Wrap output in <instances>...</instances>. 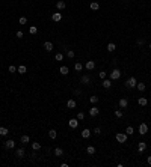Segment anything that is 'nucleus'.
Masks as SVG:
<instances>
[{
  "label": "nucleus",
  "mask_w": 151,
  "mask_h": 167,
  "mask_svg": "<svg viewBox=\"0 0 151 167\" xmlns=\"http://www.w3.org/2000/svg\"><path fill=\"white\" fill-rule=\"evenodd\" d=\"M127 87H130V89H133V87H136V84H137V81H136V77H130V78L127 80Z\"/></svg>",
  "instance_id": "nucleus-3"
},
{
  "label": "nucleus",
  "mask_w": 151,
  "mask_h": 167,
  "mask_svg": "<svg viewBox=\"0 0 151 167\" xmlns=\"http://www.w3.org/2000/svg\"><path fill=\"white\" fill-rule=\"evenodd\" d=\"M94 133H95L97 136H100V134H101V129H100V128H95V129H94Z\"/></svg>",
  "instance_id": "nucleus-43"
},
{
  "label": "nucleus",
  "mask_w": 151,
  "mask_h": 167,
  "mask_svg": "<svg viewBox=\"0 0 151 167\" xmlns=\"http://www.w3.org/2000/svg\"><path fill=\"white\" fill-rule=\"evenodd\" d=\"M110 86H112V80L104 78V80H103V87H104V89H109Z\"/></svg>",
  "instance_id": "nucleus-14"
},
{
  "label": "nucleus",
  "mask_w": 151,
  "mask_h": 167,
  "mask_svg": "<svg viewBox=\"0 0 151 167\" xmlns=\"http://www.w3.org/2000/svg\"><path fill=\"white\" fill-rule=\"evenodd\" d=\"M44 48H46V51H51L53 50V44L50 41H47V42H44Z\"/></svg>",
  "instance_id": "nucleus-13"
},
{
  "label": "nucleus",
  "mask_w": 151,
  "mask_h": 167,
  "mask_svg": "<svg viewBox=\"0 0 151 167\" xmlns=\"http://www.w3.org/2000/svg\"><path fill=\"white\" fill-rule=\"evenodd\" d=\"M136 89H137L139 92H144L145 89H146V86H145V83H137V84H136Z\"/></svg>",
  "instance_id": "nucleus-22"
},
{
  "label": "nucleus",
  "mask_w": 151,
  "mask_h": 167,
  "mask_svg": "<svg viewBox=\"0 0 151 167\" xmlns=\"http://www.w3.org/2000/svg\"><path fill=\"white\" fill-rule=\"evenodd\" d=\"M115 116L116 117H122V110H115Z\"/></svg>",
  "instance_id": "nucleus-38"
},
{
  "label": "nucleus",
  "mask_w": 151,
  "mask_h": 167,
  "mask_svg": "<svg viewBox=\"0 0 151 167\" xmlns=\"http://www.w3.org/2000/svg\"><path fill=\"white\" fill-rule=\"evenodd\" d=\"M85 68H86L88 71H92V69L95 68V62H94V60H88V62L85 63Z\"/></svg>",
  "instance_id": "nucleus-6"
},
{
  "label": "nucleus",
  "mask_w": 151,
  "mask_h": 167,
  "mask_svg": "<svg viewBox=\"0 0 151 167\" xmlns=\"http://www.w3.org/2000/svg\"><path fill=\"white\" fill-rule=\"evenodd\" d=\"M74 69L76 71H82V69H83V65H82L80 62H76L74 63Z\"/></svg>",
  "instance_id": "nucleus-30"
},
{
  "label": "nucleus",
  "mask_w": 151,
  "mask_h": 167,
  "mask_svg": "<svg viewBox=\"0 0 151 167\" xmlns=\"http://www.w3.org/2000/svg\"><path fill=\"white\" fill-rule=\"evenodd\" d=\"M8 134H9V129L8 128H5V127H0V136H8Z\"/></svg>",
  "instance_id": "nucleus-23"
},
{
  "label": "nucleus",
  "mask_w": 151,
  "mask_h": 167,
  "mask_svg": "<svg viewBox=\"0 0 151 167\" xmlns=\"http://www.w3.org/2000/svg\"><path fill=\"white\" fill-rule=\"evenodd\" d=\"M150 50H151V44H150Z\"/></svg>",
  "instance_id": "nucleus-47"
},
{
  "label": "nucleus",
  "mask_w": 151,
  "mask_h": 167,
  "mask_svg": "<svg viewBox=\"0 0 151 167\" xmlns=\"http://www.w3.org/2000/svg\"><path fill=\"white\" fill-rule=\"evenodd\" d=\"M55 59H56V60H59V62H60V60H64V54H62V53H58V54L55 56Z\"/></svg>",
  "instance_id": "nucleus-35"
},
{
  "label": "nucleus",
  "mask_w": 151,
  "mask_h": 167,
  "mask_svg": "<svg viewBox=\"0 0 151 167\" xmlns=\"http://www.w3.org/2000/svg\"><path fill=\"white\" fill-rule=\"evenodd\" d=\"M56 136H58L56 129H50V131H48V137H50L51 140H55V138H56Z\"/></svg>",
  "instance_id": "nucleus-24"
},
{
  "label": "nucleus",
  "mask_w": 151,
  "mask_h": 167,
  "mask_svg": "<svg viewBox=\"0 0 151 167\" xmlns=\"http://www.w3.org/2000/svg\"><path fill=\"white\" fill-rule=\"evenodd\" d=\"M127 105H128V101L125 99V98L119 99V107H121V108H127Z\"/></svg>",
  "instance_id": "nucleus-15"
},
{
  "label": "nucleus",
  "mask_w": 151,
  "mask_h": 167,
  "mask_svg": "<svg viewBox=\"0 0 151 167\" xmlns=\"http://www.w3.org/2000/svg\"><path fill=\"white\" fill-rule=\"evenodd\" d=\"M74 95H82V90L80 89H74Z\"/></svg>",
  "instance_id": "nucleus-44"
},
{
  "label": "nucleus",
  "mask_w": 151,
  "mask_h": 167,
  "mask_svg": "<svg viewBox=\"0 0 151 167\" xmlns=\"http://www.w3.org/2000/svg\"><path fill=\"white\" fill-rule=\"evenodd\" d=\"M146 133H148V125H146V124H141L139 125V134H141V136H145Z\"/></svg>",
  "instance_id": "nucleus-4"
},
{
  "label": "nucleus",
  "mask_w": 151,
  "mask_h": 167,
  "mask_svg": "<svg viewBox=\"0 0 151 167\" xmlns=\"http://www.w3.org/2000/svg\"><path fill=\"white\" fill-rule=\"evenodd\" d=\"M91 134H92V133L86 128V129H83V131H82V137H83V138H89V137H91Z\"/></svg>",
  "instance_id": "nucleus-16"
},
{
  "label": "nucleus",
  "mask_w": 151,
  "mask_h": 167,
  "mask_svg": "<svg viewBox=\"0 0 151 167\" xmlns=\"http://www.w3.org/2000/svg\"><path fill=\"white\" fill-rule=\"evenodd\" d=\"M89 101H91L92 104H97V103H98V96H97V95H92L91 98H89Z\"/></svg>",
  "instance_id": "nucleus-33"
},
{
  "label": "nucleus",
  "mask_w": 151,
  "mask_h": 167,
  "mask_svg": "<svg viewBox=\"0 0 151 167\" xmlns=\"http://www.w3.org/2000/svg\"><path fill=\"white\" fill-rule=\"evenodd\" d=\"M145 149H146V143L145 141H141V143L137 145V150H139V152H144Z\"/></svg>",
  "instance_id": "nucleus-18"
},
{
  "label": "nucleus",
  "mask_w": 151,
  "mask_h": 167,
  "mask_svg": "<svg viewBox=\"0 0 151 167\" xmlns=\"http://www.w3.org/2000/svg\"><path fill=\"white\" fill-rule=\"evenodd\" d=\"M55 155H56V157H62V155H64V150L60 149V148H56V149H55Z\"/></svg>",
  "instance_id": "nucleus-29"
},
{
  "label": "nucleus",
  "mask_w": 151,
  "mask_h": 167,
  "mask_svg": "<svg viewBox=\"0 0 151 167\" xmlns=\"http://www.w3.org/2000/svg\"><path fill=\"white\" fill-rule=\"evenodd\" d=\"M106 75H107V74H106L104 71H101V72H100V78H101V80H104V78H106Z\"/></svg>",
  "instance_id": "nucleus-42"
},
{
  "label": "nucleus",
  "mask_w": 151,
  "mask_h": 167,
  "mask_svg": "<svg viewBox=\"0 0 151 167\" xmlns=\"http://www.w3.org/2000/svg\"><path fill=\"white\" fill-rule=\"evenodd\" d=\"M18 23H20V24H26V23H27V18H26V17H21V18L18 20Z\"/></svg>",
  "instance_id": "nucleus-37"
},
{
  "label": "nucleus",
  "mask_w": 151,
  "mask_h": 167,
  "mask_svg": "<svg viewBox=\"0 0 151 167\" xmlns=\"http://www.w3.org/2000/svg\"><path fill=\"white\" fill-rule=\"evenodd\" d=\"M59 72H60V74H62V75H68V72H70V69H68V66H60Z\"/></svg>",
  "instance_id": "nucleus-20"
},
{
  "label": "nucleus",
  "mask_w": 151,
  "mask_h": 167,
  "mask_svg": "<svg viewBox=\"0 0 151 167\" xmlns=\"http://www.w3.org/2000/svg\"><path fill=\"white\" fill-rule=\"evenodd\" d=\"M36 32H38V29H36L35 26H30V27H29V33H30V35H35Z\"/></svg>",
  "instance_id": "nucleus-34"
},
{
  "label": "nucleus",
  "mask_w": 151,
  "mask_h": 167,
  "mask_svg": "<svg viewBox=\"0 0 151 167\" xmlns=\"http://www.w3.org/2000/svg\"><path fill=\"white\" fill-rule=\"evenodd\" d=\"M125 2H127V0H125Z\"/></svg>",
  "instance_id": "nucleus-48"
},
{
  "label": "nucleus",
  "mask_w": 151,
  "mask_h": 167,
  "mask_svg": "<svg viewBox=\"0 0 151 167\" xmlns=\"http://www.w3.org/2000/svg\"><path fill=\"white\" fill-rule=\"evenodd\" d=\"M86 152L89 154V155H94V154H95V148H94V146H88V148H86Z\"/></svg>",
  "instance_id": "nucleus-28"
},
{
  "label": "nucleus",
  "mask_w": 151,
  "mask_h": 167,
  "mask_svg": "<svg viewBox=\"0 0 151 167\" xmlns=\"http://www.w3.org/2000/svg\"><path fill=\"white\" fill-rule=\"evenodd\" d=\"M68 125H70V127L71 128H77V127H79V119H70V120H68Z\"/></svg>",
  "instance_id": "nucleus-10"
},
{
  "label": "nucleus",
  "mask_w": 151,
  "mask_h": 167,
  "mask_svg": "<svg viewBox=\"0 0 151 167\" xmlns=\"http://www.w3.org/2000/svg\"><path fill=\"white\" fill-rule=\"evenodd\" d=\"M133 133H134V129H133V127H127V128H125V134H127V136H132Z\"/></svg>",
  "instance_id": "nucleus-32"
},
{
  "label": "nucleus",
  "mask_w": 151,
  "mask_h": 167,
  "mask_svg": "<svg viewBox=\"0 0 151 167\" xmlns=\"http://www.w3.org/2000/svg\"><path fill=\"white\" fill-rule=\"evenodd\" d=\"M20 141H21L23 145H26V143H29V141H30V137L27 136V134H24V136H21V138H20Z\"/></svg>",
  "instance_id": "nucleus-12"
},
{
  "label": "nucleus",
  "mask_w": 151,
  "mask_h": 167,
  "mask_svg": "<svg viewBox=\"0 0 151 167\" xmlns=\"http://www.w3.org/2000/svg\"><path fill=\"white\" fill-rule=\"evenodd\" d=\"M137 103H139V105H141V107H145V105L148 104V99L142 96V98H139V99H137Z\"/></svg>",
  "instance_id": "nucleus-17"
},
{
  "label": "nucleus",
  "mask_w": 151,
  "mask_h": 167,
  "mask_svg": "<svg viewBox=\"0 0 151 167\" xmlns=\"http://www.w3.org/2000/svg\"><path fill=\"white\" fill-rule=\"evenodd\" d=\"M67 56H68L70 59H74V51H73V50H68V51H67Z\"/></svg>",
  "instance_id": "nucleus-36"
},
{
  "label": "nucleus",
  "mask_w": 151,
  "mask_h": 167,
  "mask_svg": "<svg viewBox=\"0 0 151 167\" xmlns=\"http://www.w3.org/2000/svg\"><path fill=\"white\" fill-rule=\"evenodd\" d=\"M89 115H91V116L100 115V108H98V107H91V108H89Z\"/></svg>",
  "instance_id": "nucleus-9"
},
{
  "label": "nucleus",
  "mask_w": 151,
  "mask_h": 167,
  "mask_svg": "<svg viewBox=\"0 0 151 167\" xmlns=\"http://www.w3.org/2000/svg\"><path fill=\"white\" fill-rule=\"evenodd\" d=\"M32 149H33V150H39L41 149V145L38 143V141H33V143H32Z\"/></svg>",
  "instance_id": "nucleus-31"
},
{
  "label": "nucleus",
  "mask_w": 151,
  "mask_h": 167,
  "mask_svg": "<svg viewBox=\"0 0 151 167\" xmlns=\"http://www.w3.org/2000/svg\"><path fill=\"white\" fill-rule=\"evenodd\" d=\"M146 161H148V164L151 166V157H148V158H146Z\"/></svg>",
  "instance_id": "nucleus-46"
},
{
  "label": "nucleus",
  "mask_w": 151,
  "mask_h": 167,
  "mask_svg": "<svg viewBox=\"0 0 151 167\" xmlns=\"http://www.w3.org/2000/svg\"><path fill=\"white\" fill-rule=\"evenodd\" d=\"M15 36H17V38H18V39H21V38H23V36H24V35H23V32H20V30H18V32H17V33H15Z\"/></svg>",
  "instance_id": "nucleus-40"
},
{
  "label": "nucleus",
  "mask_w": 151,
  "mask_h": 167,
  "mask_svg": "<svg viewBox=\"0 0 151 167\" xmlns=\"http://www.w3.org/2000/svg\"><path fill=\"white\" fill-rule=\"evenodd\" d=\"M89 8H91L92 11H97V9H100V5H98L97 2H92L91 5H89Z\"/></svg>",
  "instance_id": "nucleus-27"
},
{
  "label": "nucleus",
  "mask_w": 151,
  "mask_h": 167,
  "mask_svg": "<svg viewBox=\"0 0 151 167\" xmlns=\"http://www.w3.org/2000/svg\"><path fill=\"white\" fill-rule=\"evenodd\" d=\"M9 72H12V74H14V72H17V68H15L14 65H11V66H9Z\"/></svg>",
  "instance_id": "nucleus-39"
},
{
  "label": "nucleus",
  "mask_w": 151,
  "mask_h": 167,
  "mask_svg": "<svg viewBox=\"0 0 151 167\" xmlns=\"http://www.w3.org/2000/svg\"><path fill=\"white\" fill-rule=\"evenodd\" d=\"M127 138H128V136L125 133H118L116 134V141H118V143H125Z\"/></svg>",
  "instance_id": "nucleus-2"
},
{
  "label": "nucleus",
  "mask_w": 151,
  "mask_h": 167,
  "mask_svg": "<svg viewBox=\"0 0 151 167\" xmlns=\"http://www.w3.org/2000/svg\"><path fill=\"white\" fill-rule=\"evenodd\" d=\"M115 50H116V45H115L113 42H109V44H107V51L112 53V51H115Z\"/></svg>",
  "instance_id": "nucleus-26"
},
{
  "label": "nucleus",
  "mask_w": 151,
  "mask_h": 167,
  "mask_svg": "<svg viewBox=\"0 0 151 167\" xmlns=\"http://www.w3.org/2000/svg\"><path fill=\"white\" fill-rule=\"evenodd\" d=\"M109 77H110V80H118V78H121V71H119L118 68H113L112 72L109 74Z\"/></svg>",
  "instance_id": "nucleus-1"
},
{
  "label": "nucleus",
  "mask_w": 151,
  "mask_h": 167,
  "mask_svg": "<svg viewBox=\"0 0 151 167\" xmlns=\"http://www.w3.org/2000/svg\"><path fill=\"white\" fill-rule=\"evenodd\" d=\"M80 81H82V84H88V83H91V77H89L88 74H85V75H82Z\"/></svg>",
  "instance_id": "nucleus-8"
},
{
  "label": "nucleus",
  "mask_w": 151,
  "mask_h": 167,
  "mask_svg": "<svg viewBox=\"0 0 151 167\" xmlns=\"http://www.w3.org/2000/svg\"><path fill=\"white\" fill-rule=\"evenodd\" d=\"M26 71H27V68L24 66V65H21V66L17 68V72H18V74H26Z\"/></svg>",
  "instance_id": "nucleus-25"
},
{
  "label": "nucleus",
  "mask_w": 151,
  "mask_h": 167,
  "mask_svg": "<svg viewBox=\"0 0 151 167\" xmlns=\"http://www.w3.org/2000/svg\"><path fill=\"white\" fill-rule=\"evenodd\" d=\"M51 20L53 21H60V20H62V14H60V12H55V14H51Z\"/></svg>",
  "instance_id": "nucleus-7"
},
{
  "label": "nucleus",
  "mask_w": 151,
  "mask_h": 167,
  "mask_svg": "<svg viewBox=\"0 0 151 167\" xmlns=\"http://www.w3.org/2000/svg\"><path fill=\"white\" fill-rule=\"evenodd\" d=\"M65 6H67V3H65L64 0H59V2L56 3V8H58V9H65Z\"/></svg>",
  "instance_id": "nucleus-19"
},
{
  "label": "nucleus",
  "mask_w": 151,
  "mask_h": 167,
  "mask_svg": "<svg viewBox=\"0 0 151 167\" xmlns=\"http://www.w3.org/2000/svg\"><path fill=\"white\" fill-rule=\"evenodd\" d=\"M83 117H85V113H79V115H77V119H79V120H82V119H83Z\"/></svg>",
  "instance_id": "nucleus-41"
},
{
  "label": "nucleus",
  "mask_w": 151,
  "mask_h": 167,
  "mask_svg": "<svg viewBox=\"0 0 151 167\" xmlns=\"http://www.w3.org/2000/svg\"><path fill=\"white\" fill-rule=\"evenodd\" d=\"M67 107L68 108H76V101L74 99H68L67 101Z\"/></svg>",
  "instance_id": "nucleus-21"
},
{
  "label": "nucleus",
  "mask_w": 151,
  "mask_h": 167,
  "mask_svg": "<svg viewBox=\"0 0 151 167\" xmlns=\"http://www.w3.org/2000/svg\"><path fill=\"white\" fill-rule=\"evenodd\" d=\"M5 148L6 149H14L15 148V141L14 140H8L6 143H5Z\"/></svg>",
  "instance_id": "nucleus-11"
},
{
  "label": "nucleus",
  "mask_w": 151,
  "mask_h": 167,
  "mask_svg": "<svg viewBox=\"0 0 151 167\" xmlns=\"http://www.w3.org/2000/svg\"><path fill=\"white\" fill-rule=\"evenodd\" d=\"M137 45H144V39H137Z\"/></svg>",
  "instance_id": "nucleus-45"
},
{
  "label": "nucleus",
  "mask_w": 151,
  "mask_h": 167,
  "mask_svg": "<svg viewBox=\"0 0 151 167\" xmlns=\"http://www.w3.org/2000/svg\"><path fill=\"white\" fill-rule=\"evenodd\" d=\"M24 155H26V150H24V148H18L17 150H15V157H17V158H23Z\"/></svg>",
  "instance_id": "nucleus-5"
}]
</instances>
